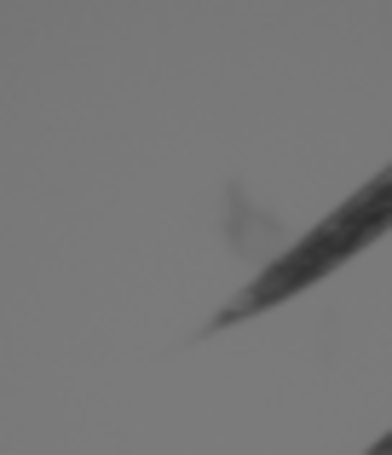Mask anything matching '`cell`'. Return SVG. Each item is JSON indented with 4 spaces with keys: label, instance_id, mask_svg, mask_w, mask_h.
Segmentation results:
<instances>
[{
    "label": "cell",
    "instance_id": "6da1fadb",
    "mask_svg": "<svg viewBox=\"0 0 392 455\" xmlns=\"http://www.w3.org/2000/svg\"><path fill=\"white\" fill-rule=\"evenodd\" d=\"M387 231H392V167H387V173H375L370 185H364L347 208L329 213L324 225H312V231H306L283 259H271V266L260 271L236 300L220 306V317H213V323H220V329H225V323H248V317H260V311L294 300L300 289H312L317 277L340 271L358 248H370L375 236H387Z\"/></svg>",
    "mask_w": 392,
    "mask_h": 455
},
{
    "label": "cell",
    "instance_id": "7a4b0ae2",
    "mask_svg": "<svg viewBox=\"0 0 392 455\" xmlns=\"http://www.w3.org/2000/svg\"><path fill=\"white\" fill-rule=\"evenodd\" d=\"M370 455H392V433H387V438H381V444H375Z\"/></svg>",
    "mask_w": 392,
    "mask_h": 455
}]
</instances>
